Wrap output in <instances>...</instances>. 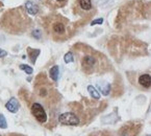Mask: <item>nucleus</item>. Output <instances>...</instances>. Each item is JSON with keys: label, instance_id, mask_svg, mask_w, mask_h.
<instances>
[{"label": "nucleus", "instance_id": "obj_1", "mask_svg": "<svg viewBox=\"0 0 151 136\" xmlns=\"http://www.w3.org/2000/svg\"><path fill=\"white\" fill-rule=\"evenodd\" d=\"M79 62L81 70L86 74H93L95 72H102L107 69L109 61L100 52L95 49L82 45L78 48Z\"/></svg>", "mask_w": 151, "mask_h": 136}, {"label": "nucleus", "instance_id": "obj_2", "mask_svg": "<svg viewBox=\"0 0 151 136\" xmlns=\"http://www.w3.org/2000/svg\"><path fill=\"white\" fill-rule=\"evenodd\" d=\"M0 25L7 33L19 35L27 31L31 25V20L23 7H18L5 12L0 20Z\"/></svg>", "mask_w": 151, "mask_h": 136}, {"label": "nucleus", "instance_id": "obj_3", "mask_svg": "<svg viewBox=\"0 0 151 136\" xmlns=\"http://www.w3.org/2000/svg\"><path fill=\"white\" fill-rule=\"evenodd\" d=\"M44 28L54 41H65L72 35L70 21L62 15H49L44 18Z\"/></svg>", "mask_w": 151, "mask_h": 136}, {"label": "nucleus", "instance_id": "obj_4", "mask_svg": "<svg viewBox=\"0 0 151 136\" xmlns=\"http://www.w3.org/2000/svg\"><path fill=\"white\" fill-rule=\"evenodd\" d=\"M74 13L83 19H89L95 14L92 0H75L74 1Z\"/></svg>", "mask_w": 151, "mask_h": 136}, {"label": "nucleus", "instance_id": "obj_5", "mask_svg": "<svg viewBox=\"0 0 151 136\" xmlns=\"http://www.w3.org/2000/svg\"><path fill=\"white\" fill-rule=\"evenodd\" d=\"M51 86H49L47 79L45 78L44 74L41 73L40 76L37 78L36 82V92L38 96L42 98H46L50 96V92H51Z\"/></svg>", "mask_w": 151, "mask_h": 136}, {"label": "nucleus", "instance_id": "obj_6", "mask_svg": "<svg viewBox=\"0 0 151 136\" xmlns=\"http://www.w3.org/2000/svg\"><path fill=\"white\" fill-rule=\"evenodd\" d=\"M58 121L65 126H77L80 123L78 116L73 112H65L60 114L58 117Z\"/></svg>", "mask_w": 151, "mask_h": 136}, {"label": "nucleus", "instance_id": "obj_7", "mask_svg": "<svg viewBox=\"0 0 151 136\" xmlns=\"http://www.w3.org/2000/svg\"><path fill=\"white\" fill-rule=\"evenodd\" d=\"M30 110H31L32 115L35 116V118H36L39 123H41V124L46 123L47 121V113H46V111H45L44 107H43L41 104L33 103L32 105H31Z\"/></svg>", "mask_w": 151, "mask_h": 136}, {"label": "nucleus", "instance_id": "obj_8", "mask_svg": "<svg viewBox=\"0 0 151 136\" xmlns=\"http://www.w3.org/2000/svg\"><path fill=\"white\" fill-rule=\"evenodd\" d=\"M141 125H137L136 123H129L125 126L121 131L122 136H136L140 131Z\"/></svg>", "mask_w": 151, "mask_h": 136}, {"label": "nucleus", "instance_id": "obj_9", "mask_svg": "<svg viewBox=\"0 0 151 136\" xmlns=\"http://www.w3.org/2000/svg\"><path fill=\"white\" fill-rule=\"evenodd\" d=\"M19 107H20V105H19L18 100L15 97H12L6 103V105H5V108H6L9 112H12V113H16V112L19 110Z\"/></svg>", "mask_w": 151, "mask_h": 136}, {"label": "nucleus", "instance_id": "obj_10", "mask_svg": "<svg viewBox=\"0 0 151 136\" xmlns=\"http://www.w3.org/2000/svg\"><path fill=\"white\" fill-rule=\"evenodd\" d=\"M68 0H45V3L51 9H58L64 7Z\"/></svg>", "mask_w": 151, "mask_h": 136}, {"label": "nucleus", "instance_id": "obj_11", "mask_svg": "<svg viewBox=\"0 0 151 136\" xmlns=\"http://www.w3.org/2000/svg\"><path fill=\"white\" fill-rule=\"evenodd\" d=\"M25 9H26L27 13L31 14V15H36V14L39 13V7L31 1H27L25 3Z\"/></svg>", "mask_w": 151, "mask_h": 136}, {"label": "nucleus", "instance_id": "obj_12", "mask_svg": "<svg viewBox=\"0 0 151 136\" xmlns=\"http://www.w3.org/2000/svg\"><path fill=\"white\" fill-rule=\"evenodd\" d=\"M139 83L142 87L144 88H149L150 87V76L148 73H145V74H142V76L139 78Z\"/></svg>", "mask_w": 151, "mask_h": 136}, {"label": "nucleus", "instance_id": "obj_13", "mask_svg": "<svg viewBox=\"0 0 151 136\" xmlns=\"http://www.w3.org/2000/svg\"><path fill=\"white\" fill-rule=\"evenodd\" d=\"M58 74H60V67H58V65H54L53 67L50 68V70H49V76H50L51 80L56 82V81L58 80Z\"/></svg>", "mask_w": 151, "mask_h": 136}, {"label": "nucleus", "instance_id": "obj_14", "mask_svg": "<svg viewBox=\"0 0 151 136\" xmlns=\"http://www.w3.org/2000/svg\"><path fill=\"white\" fill-rule=\"evenodd\" d=\"M88 91H89V93L91 94L92 97H94L95 100H99L100 98V93L96 90V88L94 87V86H92V85L88 86Z\"/></svg>", "mask_w": 151, "mask_h": 136}, {"label": "nucleus", "instance_id": "obj_15", "mask_svg": "<svg viewBox=\"0 0 151 136\" xmlns=\"http://www.w3.org/2000/svg\"><path fill=\"white\" fill-rule=\"evenodd\" d=\"M28 54H29V57H30L31 62L35 63V62H36V60H37V57L40 55V50H39V49L28 48Z\"/></svg>", "mask_w": 151, "mask_h": 136}, {"label": "nucleus", "instance_id": "obj_16", "mask_svg": "<svg viewBox=\"0 0 151 136\" xmlns=\"http://www.w3.org/2000/svg\"><path fill=\"white\" fill-rule=\"evenodd\" d=\"M98 87L104 95H107L109 93V84H107V83H99Z\"/></svg>", "mask_w": 151, "mask_h": 136}, {"label": "nucleus", "instance_id": "obj_17", "mask_svg": "<svg viewBox=\"0 0 151 136\" xmlns=\"http://www.w3.org/2000/svg\"><path fill=\"white\" fill-rule=\"evenodd\" d=\"M64 60H65V62H66V63H72L74 61L73 54H72L71 52H67V54L65 55V57H64Z\"/></svg>", "mask_w": 151, "mask_h": 136}, {"label": "nucleus", "instance_id": "obj_18", "mask_svg": "<svg viewBox=\"0 0 151 136\" xmlns=\"http://www.w3.org/2000/svg\"><path fill=\"white\" fill-rule=\"evenodd\" d=\"M7 123L3 114H0V129H6Z\"/></svg>", "mask_w": 151, "mask_h": 136}, {"label": "nucleus", "instance_id": "obj_19", "mask_svg": "<svg viewBox=\"0 0 151 136\" xmlns=\"http://www.w3.org/2000/svg\"><path fill=\"white\" fill-rule=\"evenodd\" d=\"M20 69L24 70L27 74H31V73H32V71H33V69L31 68L30 66H28V65H24V64L20 65Z\"/></svg>", "mask_w": 151, "mask_h": 136}, {"label": "nucleus", "instance_id": "obj_20", "mask_svg": "<svg viewBox=\"0 0 151 136\" xmlns=\"http://www.w3.org/2000/svg\"><path fill=\"white\" fill-rule=\"evenodd\" d=\"M103 22V19L100 18V19H96V20L92 21L91 22V25H95V24H101V23Z\"/></svg>", "mask_w": 151, "mask_h": 136}, {"label": "nucleus", "instance_id": "obj_21", "mask_svg": "<svg viewBox=\"0 0 151 136\" xmlns=\"http://www.w3.org/2000/svg\"><path fill=\"white\" fill-rule=\"evenodd\" d=\"M6 55H7V52H5V50H3V49L0 48V58H4Z\"/></svg>", "mask_w": 151, "mask_h": 136}, {"label": "nucleus", "instance_id": "obj_22", "mask_svg": "<svg viewBox=\"0 0 151 136\" xmlns=\"http://www.w3.org/2000/svg\"><path fill=\"white\" fill-rule=\"evenodd\" d=\"M32 35H33L35 37H36L37 39H39V38H40V31H38V29H37V31H33Z\"/></svg>", "mask_w": 151, "mask_h": 136}, {"label": "nucleus", "instance_id": "obj_23", "mask_svg": "<svg viewBox=\"0 0 151 136\" xmlns=\"http://www.w3.org/2000/svg\"><path fill=\"white\" fill-rule=\"evenodd\" d=\"M0 4H1V3H0Z\"/></svg>", "mask_w": 151, "mask_h": 136}]
</instances>
